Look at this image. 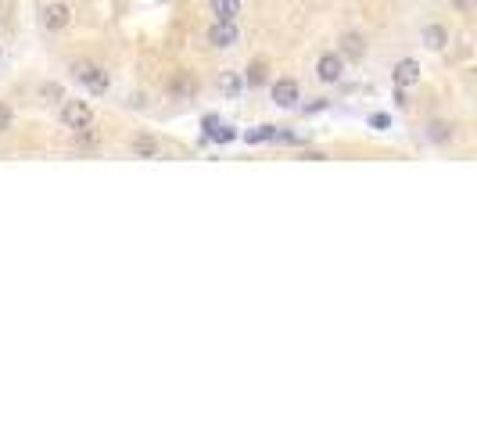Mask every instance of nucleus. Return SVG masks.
Instances as JSON below:
<instances>
[{
    "label": "nucleus",
    "instance_id": "nucleus-1",
    "mask_svg": "<svg viewBox=\"0 0 477 430\" xmlns=\"http://www.w3.org/2000/svg\"><path fill=\"white\" fill-rule=\"evenodd\" d=\"M72 79H79L90 93H108L111 86L108 69H101L97 61H72Z\"/></svg>",
    "mask_w": 477,
    "mask_h": 430
},
{
    "label": "nucleus",
    "instance_id": "nucleus-2",
    "mask_svg": "<svg viewBox=\"0 0 477 430\" xmlns=\"http://www.w3.org/2000/svg\"><path fill=\"white\" fill-rule=\"evenodd\" d=\"M69 22H72V8L61 4V0L40 8V25L47 29V33H61V29H69Z\"/></svg>",
    "mask_w": 477,
    "mask_h": 430
},
{
    "label": "nucleus",
    "instance_id": "nucleus-3",
    "mask_svg": "<svg viewBox=\"0 0 477 430\" xmlns=\"http://www.w3.org/2000/svg\"><path fill=\"white\" fill-rule=\"evenodd\" d=\"M61 122H65L69 130H86V126H93L90 101H65L61 104Z\"/></svg>",
    "mask_w": 477,
    "mask_h": 430
},
{
    "label": "nucleus",
    "instance_id": "nucleus-4",
    "mask_svg": "<svg viewBox=\"0 0 477 430\" xmlns=\"http://www.w3.org/2000/svg\"><path fill=\"white\" fill-rule=\"evenodd\" d=\"M316 75H320L323 83H338V79L345 75V58H341V51L320 54V61H316Z\"/></svg>",
    "mask_w": 477,
    "mask_h": 430
},
{
    "label": "nucleus",
    "instance_id": "nucleus-5",
    "mask_svg": "<svg viewBox=\"0 0 477 430\" xmlns=\"http://www.w3.org/2000/svg\"><path fill=\"white\" fill-rule=\"evenodd\" d=\"M205 40H209V47H216V51H226V47L237 43V25L233 22H212Z\"/></svg>",
    "mask_w": 477,
    "mask_h": 430
},
{
    "label": "nucleus",
    "instance_id": "nucleus-6",
    "mask_svg": "<svg viewBox=\"0 0 477 430\" xmlns=\"http://www.w3.org/2000/svg\"><path fill=\"white\" fill-rule=\"evenodd\" d=\"M165 90H169L172 101H190L198 93V79H194V72H176V75L169 79Z\"/></svg>",
    "mask_w": 477,
    "mask_h": 430
},
{
    "label": "nucleus",
    "instance_id": "nucleus-7",
    "mask_svg": "<svg viewBox=\"0 0 477 430\" xmlns=\"http://www.w3.org/2000/svg\"><path fill=\"white\" fill-rule=\"evenodd\" d=\"M269 97H273L277 108H294L298 104V83L294 79H277L273 90H269Z\"/></svg>",
    "mask_w": 477,
    "mask_h": 430
},
{
    "label": "nucleus",
    "instance_id": "nucleus-8",
    "mask_svg": "<svg viewBox=\"0 0 477 430\" xmlns=\"http://www.w3.org/2000/svg\"><path fill=\"white\" fill-rule=\"evenodd\" d=\"M341 58L345 61H362V54H367V36L362 33H341Z\"/></svg>",
    "mask_w": 477,
    "mask_h": 430
},
{
    "label": "nucleus",
    "instance_id": "nucleus-9",
    "mask_svg": "<svg viewBox=\"0 0 477 430\" xmlns=\"http://www.w3.org/2000/svg\"><path fill=\"white\" fill-rule=\"evenodd\" d=\"M209 14L216 22H233L241 14V0H209Z\"/></svg>",
    "mask_w": 477,
    "mask_h": 430
},
{
    "label": "nucleus",
    "instance_id": "nucleus-10",
    "mask_svg": "<svg viewBox=\"0 0 477 430\" xmlns=\"http://www.w3.org/2000/svg\"><path fill=\"white\" fill-rule=\"evenodd\" d=\"M420 79V65L412 58H402L399 65H395V86H412Z\"/></svg>",
    "mask_w": 477,
    "mask_h": 430
},
{
    "label": "nucleus",
    "instance_id": "nucleus-11",
    "mask_svg": "<svg viewBox=\"0 0 477 430\" xmlns=\"http://www.w3.org/2000/svg\"><path fill=\"white\" fill-rule=\"evenodd\" d=\"M130 151H133V154H140V158H158V154H162L158 140H154V136H148V133L133 136V140H130Z\"/></svg>",
    "mask_w": 477,
    "mask_h": 430
},
{
    "label": "nucleus",
    "instance_id": "nucleus-12",
    "mask_svg": "<svg viewBox=\"0 0 477 430\" xmlns=\"http://www.w3.org/2000/svg\"><path fill=\"white\" fill-rule=\"evenodd\" d=\"M445 43H449V29L445 25H427L423 29V47H431V51H445Z\"/></svg>",
    "mask_w": 477,
    "mask_h": 430
},
{
    "label": "nucleus",
    "instance_id": "nucleus-13",
    "mask_svg": "<svg viewBox=\"0 0 477 430\" xmlns=\"http://www.w3.org/2000/svg\"><path fill=\"white\" fill-rule=\"evenodd\" d=\"M266 79H269L266 61H251V65H248V72H244V86L259 90V86H266Z\"/></svg>",
    "mask_w": 477,
    "mask_h": 430
},
{
    "label": "nucleus",
    "instance_id": "nucleus-14",
    "mask_svg": "<svg viewBox=\"0 0 477 430\" xmlns=\"http://www.w3.org/2000/svg\"><path fill=\"white\" fill-rule=\"evenodd\" d=\"M427 140H434V143H449V140H452V126H449V122H441V119L427 122Z\"/></svg>",
    "mask_w": 477,
    "mask_h": 430
},
{
    "label": "nucleus",
    "instance_id": "nucleus-15",
    "mask_svg": "<svg viewBox=\"0 0 477 430\" xmlns=\"http://www.w3.org/2000/svg\"><path fill=\"white\" fill-rule=\"evenodd\" d=\"M216 86H219V93H226V97H237V93H241V79H237L233 72H222L219 79H216Z\"/></svg>",
    "mask_w": 477,
    "mask_h": 430
},
{
    "label": "nucleus",
    "instance_id": "nucleus-16",
    "mask_svg": "<svg viewBox=\"0 0 477 430\" xmlns=\"http://www.w3.org/2000/svg\"><path fill=\"white\" fill-rule=\"evenodd\" d=\"M40 97H43L47 104H51V101H65V90H61L58 83H43V86H40Z\"/></svg>",
    "mask_w": 477,
    "mask_h": 430
},
{
    "label": "nucleus",
    "instance_id": "nucleus-17",
    "mask_svg": "<svg viewBox=\"0 0 477 430\" xmlns=\"http://www.w3.org/2000/svg\"><path fill=\"white\" fill-rule=\"evenodd\" d=\"M75 143H79V147H97V133H93L90 126H86V130H75Z\"/></svg>",
    "mask_w": 477,
    "mask_h": 430
},
{
    "label": "nucleus",
    "instance_id": "nucleus-18",
    "mask_svg": "<svg viewBox=\"0 0 477 430\" xmlns=\"http://www.w3.org/2000/svg\"><path fill=\"white\" fill-rule=\"evenodd\" d=\"M11 122H14V115H11V108L0 101V133H8L11 130Z\"/></svg>",
    "mask_w": 477,
    "mask_h": 430
},
{
    "label": "nucleus",
    "instance_id": "nucleus-19",
    "mask_svg": "<svg viewBox=\"0 0 477 430\" xmlns=\"http://www.w3.org/2000/svg\"><path fill=\"white\" fill-rule=\"evenodd\" d=\"M269 136H277L273 126H262V130H251L248 133V143H259V140H269Z\"/></svg>",
    "mask_w": 477,
    "mask_h": 430
},
{
    "label": "nucleus",
    "instance_id": "nucleus-20",
    "mask_svg": "<svg viewBox=\"0 0 477 430\" xmlns=\"http://www.w3.org/2000/svg\"><path fill=\"white\" fill-rule=\"evenodd\" d=\"M452 8H456V11H463V14H470V11L477 8V0H452Z\"/></svg>",
    "mask_w": 477,
    "mask_h": 430
},
{
    "label": "nucleus",
    "instance_id": "nucleus-21",
    "mask_svg": "<svg viewBox=\"0 0 477 430\" xmlns=\"http://www.w3.org/2000/svg\"><path fill=\"white\" fill-rule=\"evenodd\" d=\"M0 4H4V0H0Z\"/></svg>",
    "mask_w": 477,
    "mask_h": 430
}]
</instances>
